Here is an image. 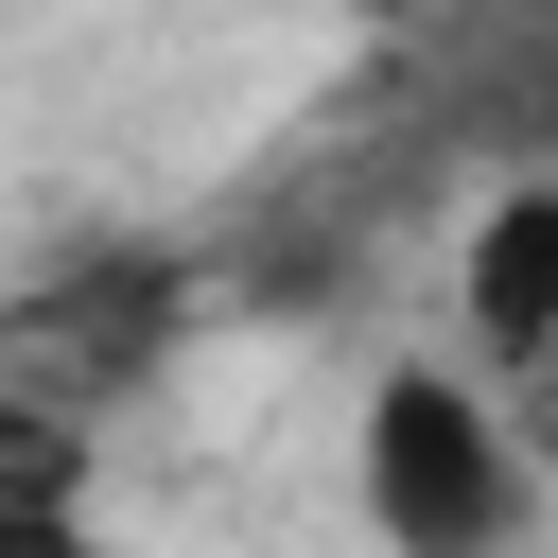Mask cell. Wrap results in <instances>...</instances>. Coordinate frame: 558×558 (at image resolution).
Here are the masks:
<instances>
[{
	"instance_id": "cell-1",
	"label": "cell",
	"mask_w": 558,
	"mask_h": 558,
	"mask_svg": "<svg viewBox=\"0 0 558 558\" xmlns=\"http://www.w3.org/2000/svg\"><path fill=\"white\" fill-rule=\"evenodd\" d=\"M523 471H541V436L506 401L436 384V366H401L366 401V523H384V558H506L523 541Z\"/></svg>"
},
{
	"instance_id": "cell-4",
	"label": "cell",
	"mask_w": 558,
	"mask_h": 558,
	"mask_svg": "<svg viewBox=\"0 0 558 558\" xmlns=\"http://www.w3.org/2000/svg\"><path fill=\"white\" fill-rule=\"evenodd\" d=\"M523 436H541V471H558V366H523Z\"/></svg>"
},
{
	"instance_id": "cell-5",
	"label": "cell",
	"mask_w": 558,
	"mask_h": 558,
	"mask_svg": "<svg viewBox=\"0 0 558 558\" xmlns=\"http://www.w3.org/2000/svg\"><path fill=\"white\" fill-rule=\"evenodd\" d=\"M366 17H436V0H366Z\"/></svg>"
},
{
	"instance_id": "cell-3",
	"label": "cell",
	"mask_w": 558,
	"mask_h": 558,
	"mask_svg": "<svg viewBox=\"0 0 558 558\" xmlns=\"http://www.w3.org/2000/svg\"><path fill=\"white\" fill-rule=\"evenodd\" d=\"M0 558H87V523H70V488H17V506H0Z\"/></svg>"
},
{
	"instance_id": "cell-2",
	"label": "cell",
	"mask_w": 558,
	"mask_h": 558,
	"mask_svg": "<svg viewBox=\"0 0 558 558\" xmlns=\"http://www.w3.org/2000/svg\"><path fill=\"white\" fill-rule=\"evenodd\" d=\"M471 349L488 366H558V174L488 192V227H471Z\"/></svg>"
}]
</instances>
